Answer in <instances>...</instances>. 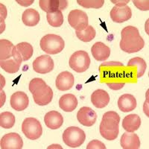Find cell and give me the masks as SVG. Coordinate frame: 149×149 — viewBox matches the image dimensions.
<instances>
[{
  "instance_id": "6da1fadb",
  "label": "cell",
  "mask_w": 149,
  "mask_h": 149,
  "mask_svg": "<svg viewBox=\"0 0 149 149\" xmlns=\"http://www.w3.org/2000/svg\"><path fill=\"white\" fill-rule=\"evenodd\" d=\"M121 37L120 49L125 52H138L144 47V40L139 34V30L134 26H129L122 29Z\"/></svg>"
},
{
  "instance_id": "7a4b0ae2",
  "label": "cell",
  "mask_w": 149,
  "mask_h": 149,
  "mask_svg": "<svg viewBox=\"0 0 149 149\" xmlns=\"http://www.w3.org/2000/svg\"><path fill=\"white\" fill-rule=\"evenodd\" d=\"M120 116L115 111H108L102 116L99 130L103 138L109 141L114 140L119 135Z\"/></svg>"
},
{
  "instance_id": "3957f363",
  "label": "cell",
  "mask_w": 149,
  "mask_h": 149,
  "mask_svg": "<svg viewBox=\"0 0 149 149\" xmlns=\"http://www.w3.org/2000/svg\"><path fill=\"white\" fill-rule=\"evenodd\" d=\"M40 46L42 51L47 54H56L63 51L65 42L61 36L50 34L42 37Z\"/></svg>"
},
{
  "instance_id": "277c9868",
  "label": "cell",
  "mask_w": 149,
  "mask_h": 149,
  "mask_svg": "<svg viewBox=\"0 0 149 149\" xmlns=\"http://www.w3.org/2000/svg\"><path fill=\"white\" fill-rule=\"evenodd\" d=\"M86 139V134L78 127H69L63 134V141L70 148H78L81 146Z\"/></svg>"
},
{
  "instance_id": "5b68a950",
  "label": "cell",
  "mask_w": 149,
  "mask_h": 149,
  "mask_svg": "<svg viewBox=\"0 0 149 149\" xmlns=\"http://www.w3.org/2000/svg\"><path fill=\"white\" fill-rule=\"evenodd\" d=\"M90 58L85 51H77L72 54L69 64L70 68L76 72H84L88 70L90 65Z\"/></svg>"
},
{
  "instance_id": "8992f818",
  "label": "cell",
  "mask_w": 149,
  "mask_h": 149,
  "mask_svg": "<svg viewBox=\"0 0 149 149\" xmlns=\"http://www.w3.org/2000/svg\"><path fill=\"white\" fill-rule=\"evenodd\" d=\"M22 131L28 139L36 140L42 134V127L40 122L35 118H26L22 124Z\"/></svg>"
},
{
  "instance_id": "52a82bcc",
  "label": "cell",
  "mask_w": 149,
  "mask_h": 149,
  "mask_svg": "<svg viewBox=\"0 0 149 149\" xmlns=\"http://www.w3.org/2000/svg\"><path fill=\"white\" fill-rule=\"evenodd\" d=\"M68 22L76 31H83L88 26V16L81 10H73L68 15Z\"/></svg>"
},
{
  "instance_id": "ba28073f",
  "label": "cell",
  "mask_w": 149,
  "mask_h": 149,
  "mask_svg": "<svg viewBox=\"0 0 149 149\" xmlns=\"http://www.w3.org/2000/svg\"><path fill=\"white\" fill-rule=\"evenodd\" d=\"M33 53V46L29 42H22L14 46L12 57L21 64L23 61H29L32 57Z\"/></svg>"
},
{
  "instance_id": "9c48e42d",
  "label": "cell",
  "mask_w": 149,
  "mask_h": 149,
  "mask_svg": "<svg viewBox=\"0 0 149 149\" xmlns=\"http://www.w3.org/2000/svg\"><path fill=\"white\" fill-rule=\"evenodd\" d=\"M33 70L40 74H46L54 69V61L49 55H41L36 58L32 63Z\"/></svg>"
},
{
  "instance_id": "30bf717a",
  "label": "cell",
  "mask_w": 149,
  "mask_h": 149,
  "mask_svg": "<svg viewBox=\"0 0 149 149\" xmlns=\"http://www.w3.org/2000/svg\"><path fill=\"white\" fill-rule=\"evenodd\" d=\"M110 15L114 22L122 23L131 18L132 11L127 5H116L112 8Z\"/></svg>"
},
{
  "instance_id": "8fae6325",
  "label": "cell",
  "mask_w": 149,
  "mask_h": 149,
  "mask_svg": "<svg viewBox=\"0 0 149 149\" xmlns=\"http://www.w3.org/2000/svg\"><path fill=\"white\" fill-rule=\"evenodd\" d=\"M0 146L2 149H21L23 146V141L17 133H9L2 138Z\"/></svg>"
},
{
  "instance_id": "7c38bea8",
  "label": "cell",
  "mask_w": 149,
  "mask_h": 149,
  "mask_svg": "<svg viewBox=\"0 0 149 149\" xmlns=\"http://www.w3.org/2000/svg\"><path fill=\"white\" fill-rule=\"evenodd\" d=\"M77 119L82 125L91 127L96 122L97 114L90 107H83L78 110L77 113Z\"/></svg>"
},
{
  "instance_id": "4fadbf2b",
  "label": "cell",
  "mask_w": 149,
  "mask_h": 149,
  "mask_svg": "<svg viewBox=\"0 0 149 149\" xmlns=\"http://www.w3.org/2000/svg\"><path fill=\"white\" fill-rule=\"evenodd\" d=\"M33 95L34 101L40 106H45L52 102L53 98V92L51 87L48 85L42 86L36 90Z\"/></svg>"
},
{
  "instance_id": "5bb4252c",
  "label": "cell",
  "mask_w": 149,
  "mask_h": 149,
  "mask_svg": "<svg viewBox=\"0 0 149 149\" xmlns=\"http://www.w3.org/2000/svg\"><path fill=\"white\" fill-rule=\"evenodd\" d=\"M40 8L47 14H52L58 10H63L67 8L68 2L66 0H40Z\"/></svg>"
},
{
  "instance_id": "9a60e30c",
  "label": "cell",
  "mask_w": 149,
  "mask_h": 149,
  "mask_svg": "<svg viewBox=\"0 0 149 149\" xmlns=\"http://www.w3.org/2000/svg\"><path fill=\"white\" fill-rule=\"evenodd\" d=\"M74 83V78L71 72H62L58 75L55 81L57 89L61 91H66L72 88Z\"/></svg>"
},
{
  "instance_id": "2e32d148",
  "label": "cell",
  "mask_w": 149,
  "mask_h": 149,
  "mask_svg": "<svg viewBox=\"0 0 149 149\" xmlns=\"http://www.w3.org/2000/svg\"><path fill=\"white\" fill-rule=\"evenodd\" d=\"M10 106L14 110L17 111H22L26 110L29 106V97L23 92H16L10 97Z\"/></svg>"
},
{
  "instance_id": "e0dca14e",
  "label": "cell",
  "mask_w": 149,
  "mask_h": 149,
  "mask_svg": "<svg viewBox=\"0 0 149 149\" xmlns=\"http://www.w3.org/2000/svg\"><path fill=\"white\" fill-rule=\"evenodd\" d=\"M120 144L124 149H138L140 148V140L137 134L126 131L122 134Z\"/></svg>"
},
{
  "instance_id": "ac0fdd59",
  "label": "cell",
  "mask_w": 149,
  "mask_h": 149,
  "mask_svg": "<svg viewBox=\"0 0 149 149\" xmlns=\"http://www.w3.org/2000/svg\"><path fill=\"white\" fill-rule=\"evenodd\" d=\"M44 122L47 127L52 130H56L63 125V116L61 115L59 112L52 110V111L48 112L45 115Z\"/></svg>"
},
{
  "instance_id": "d6986e66",
  "label": "cell",
  "mask_w": 149,
  "mask_h": 149,
  "mask_svg": "<svg viewBox=\"0 0 149 149\" xmlns=\"http://www.w3.org/2000/svg\"><path fill=\"white\" fill-rule=\"evenodd\" d=\"M93 57L98 61H104L110 57V49L102 42H97L91 48Z\"/></svg>"
},
{
  "instance_id": "ffe728a7",
  "label": "cell",
  "mask_w": 149,
  "mask_h": 149,
  "mask_svg": "<svg viewBox=\"0 0 149 149\" xmlns=\"http://www.w3.org/2000/svg\"><path fill=\"white\" fill-rule=\"evenodd\" d=\"M110 95L104 90H97L91 95V102L97 108H104L110 102Z\"/></svg>"
},
{
  "instance_id": "44dd1931",
  "label": "cell",
  "mask_w": 149,
  "mask_h": 149,
  "mask_svg": "<svg viewBox=\"0 0 149 149\" xmlns=\"http://www.w3.org/2000/svg\"><path fill=\"white\" fill-rule=\"evenodd\" d=\"M118 107L121 111L127 113L134 110L136 107V100L135 97L130 94H124L118 100Z\"/></svg>"
},
{
  "instance_id": "7402d4cb",
  "label": "cell",
  "mask_w": 149,
  "mask_h": 149,
  "mask_svg": "<svg viewBox=\"0 0 149 149\" xmlns=\"http://www.w3.org/2000/svg\"><path fill=\"white\" fill-rule=\"evenodd\" d=\"M59 106L63 111L72 112L78 106V99L73 94H65L60 98Z\"/></svg>"
},
{
  "instance_id": "603a6c76",
  "label": "cell",
  "mask_w": 149,
  "mask_h": 149,
  "mask_svg": "<svg viewBox=\"0 0 149 149\" xmlns=\"http://www.w3.org/2000/svg\"><path fill=\"white\" fill-rule=\"evenodd\" d=\"M140 125V117L136 114H130L126 116L122 121V127L127 132H134L139 128Z\"/></svg>"
},
{
  "instance_id": "cb8c5ba5",
  "label": "cell",
  "mask_w": 149,
  "mask_h": 149,
  "mask_svg": "<svg viewBox=\"0 0 149 149\" xmlns=\"http://www.w3.org/2000/svg\"><path fill=\"white\" fill-rule=\"evenodd\" d=\"M40 17L38 11L33 8L26 9L22 16V20L26 26L29 27L37 26L39 23Z\"/></svg>"
},
{
  "instance_id": "d4e9b609",
  "label": "cell",
  "mask_w": 149,
  "mask_h": 149,
  "mask_svg": "<svg viewBox=\"0 0 149 149\" xmlns=\"http://www.w3.org/2000/svg\"><path fill=\"white\" fill-rule=\"evenodd\" d=\"M14 46L8 40H0V60H8L13 55Z\"/></svg>"
},
{
  "instance_id": "484cf974",
  "label": "cell",
  "mask_w": 149,
  "mask_h": 149,
  "mask_svg": "<svg viewBox=\"0 0 149 149\" xmlns=\"http://www.w3.org/2000/svg\"><path fill=\"white\" fill-rule=\"evenodd\" d=\"M20 63H19L13 57L8 60H0V66L4 71L10 74H14L19 70Z\"/></svg>"
},
{
  "instance_id": "4316f807",
  "label": "cell",
  "mask_w": 149,
  "mask_h": 149,
  "mask_svg": "<svg viewBox=\"0 0 149 149\" xmlns=\"http://www.w3.org/2000/svg\"><path fill=\"white\" fill-rule=\"evenodd\" d=\"M75 34L80 40L83 42H90L95 38L96 31L93 26H88L83 31H75Z\"/></svg>"
},
{
  "instance_id": "83f0119b",
  "label": "cell",
  "mask_w": 149,
  "mask_h": 149,
  "mask_svg": "<svg viewBox=\"0 0 149 149\" xmlns=\"http://www.w3.org/2000/svg\"><path fill=\"white\" fill-rule=\"evenodd\" d=\"M15 116L10 112H3L0 114V125L2 128H12L15 124Z\"/></svg>"
},
{
  "instance_id": "f1b7e54d",
  "label": "cell",
  "mask_w": 149,
  "mask_h": 149,
  "mask_svg": "<svg viewBox=\"0 0 149 149\" xmlns=\"http://www.w3.org/2000/svg\"><path fill=\"white\" fill-rule=\"evenodd\" d=\"M127 66H136L137 67V78H139L144 74L146 69H147V64L146 61L141 58H134L130 59L127 63Z\"/></svg>"
},
{
  "instance_id": "f546056e",
  "label": "cell",
  "mask_w": 149,
  "mask_h": 149,
  "mask_svg": "<svg viewBox=\"0 0 149 149\" xmlns=\"http://www.w3.org/2000/svg\"><path fill=\"white\" fill-rule=\"evenodd\" d=\"M46 19L49 25L54 28L61 27L63 23V16L61 10H58L52 14H47Z\"/></svg>"
},
{
  "instance_id": "4dcf8cb0",
  "label": "cell",
  "mask_w": 149,
  "mask_h": 149,
  "mask_svg": "<svg viewBox=\"0 0 149 149\" xmlns=\"http://www.w3.org/2000/svg\"><path fill=\"white\" fill-rule=\"evenodd\" d=\"M78 5L85 8H95L98 9L103 6L104 0H78Z\"/></svg>"
},
{
  "instance_id": "1f68e13d",
  "label": "cell",
  "mask_w": 149,
  "mask_h": 149,
  "mask_svg": "<svg viewBox=\"0 0 149 149\" xmlns=\"http://www.w3.org/2000/svg\"><path fill=\"white\" fill-rule=\"evenodd\" d=\"M46 85L47 84H46V82L42 79H41V78H33L30 81V83H29V90L33 94L36 90L41 88L42 86H46Z\"/></svg>"
},
{
  "instance_id": "d6a6232c",
  "label": "cell",
  "mask_w": 149,
  "mask_h": 149,
  "mask_svg": "<svg viewBox=\"0 0 149 149\" xmlns=\"http://www.w3.org/2000/svg\"><path fill=\"white\" fill-rule=\"evenodd\" d=\"M133 3L136 7L141 10H149V2L148 0H134Z\"/></svg>"
},
{
  "instance_id": "836d02e7",
  "label": "cell",
  "mask_w": 149,
  "mask_h": 149,
  "mask_svg": "<svg viewBox=\"0 0 149 149\" xmlns=\"http://www.w3.org/2000/svg\"><path fill=\"white\" fill-rule=\"evenodd\" d=\"M86 149H106V146L99 140H93L86 146Z\"/></svg>"
},
{
  "instance_id": "e575fe53",
  "label": "cell",
  "mask_w": 149,
  "mask_h": 149,
  "mask_svg": "<svg viewBox=\"0 0 149 149\" xmlns=\"http://www.w3.org/2000/svg\"><path fill=\"white\" fill-rule=\"evenodd\" d=\"M107 85L109 86V88L113 90H121L125 85V83H107Z\"/></svg>"
},
{
  "instance_id": "d590c367",
  "label": "cell",
  "mask_w": 149,
  "mask_h": 149,
  "mask_svg": "<svg viewBox=\"0 0 149 149\" xmlns=\"http://www.w3.org/2000/svg\"><path fill=\"white\" fill-rule=\"evenodd\" d=\"M112 2H113L116 5H127V3L129 2V0L127 1H112Z\"/></svg>"
},
{
  "instance_id": "8d00e7d4",
  "label": "cell",
  "mask_w": 149,
  "mask_h": 149,
  "mask_svg": "<svg viewBox=\"0 0 149 149\" xmlns=\"http://www.w3.org/2000/svg\"><path fill=\"white\" fill-rule=\"evenodd\" d=\"M17 2H18L19 5H23V6H28V5H31V4L34 2V0H31V1H28V2H26V1L23 2V1H18V0H17Z\"/></svg>"
}]
</instances>
